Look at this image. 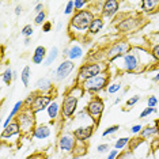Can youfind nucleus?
Segmentation results:
<instances>
[{
    "instance_id": "obj_1",
    "label": "nucleus",
    "mask_w": 159,
    "mask_h": 159,
    "mask_svg": "<svg viewBox=\"0 0 159 159\" xmlns=\"http://www.w3.org/2000/svg\"><path fill=\"white\" fill-rule=\"evenodd\" d=\"M83 94H84V90H83L82 86L71 87L64 94L63 102H61V116H63V118L68 120V118H72L74 116H76L79 99H80Z\"/></svg>"
},
{
    "instance_id": "obj_2",
    "label": "nucleus",
    "mask_w": 159,
    "mask_h": 159,
    "mask_svg": "<svg viewBox=\"0 0 159 159\" xmlns=\"http://www.w3.org/2000/svg\"><path fill=\"white\" fill-rule=\"evenodd\" d=\"M94 12L91 10H82V11H76L74 15L71 16L70 23H68V31L70 34L75 33V37L76 34H87L89 27L91 22L94 20Z\"/></svg>"
},
{
    "instance_id": "obj_3",
    "label": "nucleus",
    "mask_w": 159,
    "mask_h": 159,
    "mask_svg": "<svg viewBox=\"0 0 159 159\" xmlns=\"http://www.w3.org/2000/svg\"><path fill=\"white\" fill-rule=\"evenodd\" d=\"M110 84V76L107 72L105 74H101V75H97L91 79H87L83 83H80V86L84 90V93H89L91 95H97V94L102 93V91H106L107 87Z\"/></svg>"
},
{
    "instance_id": "obj_4",
    "label": "nucleus",
    "mask_w": 159,
    "mask_h": 159,
    "mask_svg": "<svg viewBox=\"0 0 159 159\" xmlns=\"http://www.w3.org/2000/svg\"><path fill=\"white\" fill-rule=\"evenodd\" d=\"M107 72V64L101 63V61H90V63H84L79 67L78 70V76L76 80L83 83L87 79H91L97 75L105 74Z\"/></svg>"
},
{
    "instance_id": "obj_5",
    "label": "nucleus",
    "mask_w": 159,
    "mask_h": 159,
    "mask_svg": "<svg viewBox=\"0 0 159 159\" xmlns=\"http://www.w3.org/2000/svg\"><path fill=\"white\" fill-rule=\"evenodd\" d=\"M84 109H86V111H87L89 117L93 120V124L98 125L101 118H102L103 111H105V102L101 97L94 95L87 102V105L84 106Z\"/></svg>"
},
{
    "instance_id": "obj_6",
    "label": "nucleus",
    "mask_w": 159,
    "mask_h": 159,
    "mask_svg": "<svg viewBox=\"0 0 159 159\" xmlns=\"http://www.w3.org/2000/svg\"><path fill=\"white\" fill-rule=\"evenodd\" d=\"M15 120L19 122V126H20V131H22L23 135H29L31 136V133L35 129V114L31 111L30 109L25 107V109L20 111L19 114L16 116Z\"/></svg>"
},
{
    "instance_id": "obj_7",
    "label": "nucleus",
    "mask_w": 159,
    "mask_h": 159,
    "mask_svg": "<svg viewBox=\"0 0 159 159\" xmlns=\"http://www.w3.org/2000/svg\"><path fill=\"white\" fill-rule=\"evenodd\" d=\"M131 50H132V48H131V45H129V42H126V41H116L114 44H111L109 48L106 49L105 56H106V60L109 61V63H113L114 60H117V59H120V57H124L125 55H128Z\"/></svg>"
},
{
    "instance_id": "obj_8",
    "label": "nucleus",
    "mask_w": 159,
    "mask_h": 159,
    "mask_svg": "<svg viewBox=\"0 0 159 159\" xmlns=\"http://www.w3.org/2000/svg\"><path fill=\"white\" fill-rule=\"evenodd\" d=\"M53 102V95L52 94H45V93H35V97H34V101L31 103L30 109L34 114L39 113V111H44L49 107V105Z\"/></svg>"
},
{
    "instance_id": "obj_9",
    "label": "nucleus",
    "mask_w": 159,
    "mask_h": 159,
    "mask_svg": "<svg viewBox=\"0 0 159 159\" xmlns=\"http://www.w3.org/2000/svg\"><path fill=\"white\" fill-rule=\"evenodd\" d=\"M142 18L140 16H128L121 19L120 22L116 25V29H117L118 33H132V31L137 30L142 25Z\"/></svg>"
},
{
    "instance_id": "obj_10",
    "label": "nucleus",
    "mask_w": 159,
    "mask_h": 159,
    "mask_svg": "<svg viewBox=\"0 0 159 159\" xmlns=\"http://www.w3.org/2000/svg\"><path fill=\"white\" fill-rule=\"evenodd\" d=\"M74 70H75V61L64 59L61 61V64H59V67L56 68V71L53 72V75H55V79L57 82H64L72 74Z\"/></svg>"
},
{
    "instance_id": "obj_11",
    "label": "nucleus",
    "mask_w": 159,
    "mask_h": 159,
    "mask_svg": "<svg viewBox=\"0 0 159 159\" xmlns=\"http://www.w3.org/2000/svg\"><path fill=\"white\" fill-rule=\"evenodd\" d=\"M124 71L128 74H135V72L140 71V66H142V61H140L139 53H135L133 50L125 55L124 57Z\"/></svg>"
},
{
    "instance_id": "obj_12",
    "label": "nucleus",
    "mask_w": 159,
    "mask_h": 159,
    "mask_svg": "<svg viewBox=\"0 0 159 159\" xmlns=\"http://www.w3.org/2000/svg\"><path fill=\"white\" fill-rule=\"evenodd\" d=\"M78 140L75 139L74 133H64L59 137V142H57V146H59V150L61 152H74L75 147H76Z\"/></svg>"
},
{
    "instance_id": "obj_13",
    "label": "nucleus",
    "mask_w": 159,
    "mask_h": 159,
    "mask_svg": "<svg viewBox=\"0 0 159 159\" xmlns=\"http://www.w3.org/2000/svg\"><path fill=\"white\" fill-rule=\"evenodd\" d=\"M95 132V125L91 124V125H83V126H79V128H75L74 129V136L78 142H83V143H87V140H90Z\"/></svg>"
},
{
    "instance_id": "obj_14",
    "label": "nucleus",
    "mask_w": 159,
    "mask_h": 159,
    "mask_svg": "<svg viewBox=\"0 0 159 159\" xmlns=\"http://www.w3.org/2000/svg\"><path fill=\"white\" fill-rule=\"evenodd\" d=\"M120 11V2L117 0H106L103 2L102 10H101V16L102 18H113Z\"/></svg>"
},
{
    "instance_id": "obj_15",
    "label": "nucleus",
    "mask_w": 159,
    "mask_h": 159,
    "mask_svg": "<svg viewBox=\"0 0 159 159\" xmlns=\"http://www.w3.org/2000/svg\"><path fill=\"white\" fill-rule=\"evenodd\" d=\"M22 133V131H20V126H19V122H18L16 120H14L11 124H10L7 128L2 129V133H0V137H2L3 140L6 139H11V137L14 136H18Z\"/></svg>"
},
{
    "instance_id": "obj_16",
    "label": "nucleus",
    "mask_w": 159,
    "mask_h": 159,
    "mask_svg": "<svg viewBox=\"0 0 159 159\" xmlns=\"http://www.w3.org/2000/svg\"><path fill=\"white\" fill-rule=\"evenodd\" d=\"M50 133H52V131H50V128L48 125L39 124V125L35 126V129L33 131V133H31V137H33V139H37V140H45L50 136Z\"/></svg>"
},
{
    "instance_id": "obj_17",
    "label": "nucleus",
    "mask_w": 159,
    "mask_h": 159,
    "mask_svg": "<svg viewBox=\"0 0 159 159\" xmlns=\"http://www.w3.org/2000/svg\"><path fill=\"white\" fill-rule=\"evenodd\" d=\"M46 56H48L46 48L42 45H39L34 49V53H33V56H31V63L33 64H44L45 60H46Z\"/></svg>"
},
{
    "instance_id": "obj_18",
    "label": "nucleus",
    "mask_w": 159,
    "mask_h": 159,
    "mask_svg": "<svg viewBox=\"0 0 159 159\" xmlns=\"http://www.w3.org/2000/svg\"><path fill=\"white\" fill-rule=\"evenodd\" d=\"M35 89L38 90V93H45V94H50L53 89V83L49 78H39L37 82H35Z\"/></svg>"
},
{
    "instance_id": "obj_19",
    "label": "nucleus",
    "mask_w": 159,
    "mask_h": 159,
    "mask_svg": "<svg viewBox=\"0 0 159 159\" xmlns=\"http://www.w3.org/2000/svg\"><path fill=\"white\" fill-rule=\"evenodd\" d=\"M103 26H105L103 18H102V16H95V18H94V20L91 22V25H90L87 34H89V35H91V37H94V35L99 34L101 31H102Z\"/></svg>"
},
{
    "instance_id": "obj_20",
    "label": "nucleus",
    "mask_w": 159,
    "mask_h": 159,
    "mask_svg": "<svg viewBox=\"0 0 159 159\" xmlns=\"http://www.w3.org/2000/svg\"><path fill=\"white\" fill-rule=\"evenodd\" d=\"M140 137H143L144 140H147V139H154V137H157L159 136V129H158V126L157 125H147V126H144L143 128V131L140 132Z\"/></svg>"
},
{
    "instance_id": "obj_21",
    "label": "nucleus",
    "mask_w": 159,
    "mask_h": 159,
    "mask_svg": "<svg viewBox=\"0 0 159 159\" xmlns=\"http://www.w3.org/2000/svg\"><path fill=\"white\" fill-rule=\"evenodd\" d=\"M84 52H83V48L78 44H74L70 46V50H68V60L71 61H76L79 59H82Z\"/></svg>"
},
{
    "instance_id": "obj_22",
    "label": "nucleus",
    "mask_w": 159,
    "mask_h": 159,
    "mask_svg": "<svg viewBox=\"0 0 159 159\" xmlns=\"http://www.w3.org/2000/svg\"><path fill=\"white\" fill-rule=\"evenodd\" d=\"M142 6V11L146 14H152L157 10H159V0H143L140 3Z\"/></svg>"
},
{
    "instance_id": "obj_23",
    "label": "nucleus",
    "mask_w": 159,
    "mask_h": 159,
    "mask_svg": "<svg viewBox=\"0 0 159 159\" xmlns=\"http://www.w3.org/2000/svg\"><path fill=\"white\" fill-rule=\"evenodd\" d=\"M46 111H48V116H49L50 120L55 121V120L59 118V116L61 114V105L59 102H56V101H53V102L49 105L48 109H46Z\"/></svg>"
},
{
    "instance_id": "obj_24",
    "label": "nucleus",
    "mask_w": 159,
    "mask_h": 159,
    "mask_svg": "<svg viewBox=\"0 0 159 159\" xmlns=\"http://www.w3.org/2000/svg\"><path fill=\"white\" fill-rule=\"evenodd\" d=\"M59 48L57 46H53L52 49H50V52L48 53V56H46V60H45V63H44V66L46 67H49V66H52L53 63L57 60V57H59Z\"/></svg>"
},
{
    "instance_id": "obj_25",
    "label": "nucleus",
    "mask_w": 159,
    "mask_h": 159,
    "mask_svg": "<svg viewBox=\"0 0 159 159\" xmlns=\"http://www.w3.org/2000/svg\"><path fill=\"white\" fill-rule=\"evenodd\" d=\"M87 150H89L87 143L78 142V143H76V147H75V150H74V152H72V155H74V157H79V158H82L83 155L87 154Z\"/></svg>"
},
{
    "instance_id": "obj_26",
    "label": "nucleus",
    "mask_w": 159,
    "mask_h": 159,
    "mask_svg": "<svg viewBox=\"0 0 159 159\" xmlns=\"http://www.w3.org/2000/svg\"><path fill=\"white\" fill-rule=\"evenodd\" d=\"M2 80L6 83L7 86H10L14 80V71L11 70L10 67H7L4 71H3V74H2Z\"/></svg>"
},
{
    "instance_id": "obj_27",
    "label": "nucleus",
    "mask_w": 159,
    "mask_h": 159,
    "mask_svg": "<svg viewBox=\"0 0 159 159\" xmlns=\"http://www.w3.org/2000/svg\"><path fill=\"white\" fill-rule=\"evenodd\" d=\"M30 76H31V70L29 66H26L22 70V72H20V80H22L25 87H27L29 83H30Z\"/></svg>"
},
{
    "instance_id": "obj_28",
    "label": "nucleus",
    "mask_w": 159,
    "mask_h": 159,
    "mask_svg": "<svg viewBox=\"0 0 159 159\" xmlns=\"http://www.w3.org/2000/svg\"><path fill=\"white\" fill-rule=\"evenodd\" d=\"M144 142H146V140H144L143 137H140V136H135L133 139H131V142H129V144H128L129 151H131V152H133V151H136V150H137V147H140Z\"/></svg>"
},
{
    "instance_id": "obj_29",
    "label": "nucleus",
    "mask_w": 159,
    "mask_h": 159,
    "mask_svg": "<svg viewBox=\"0 0 159 159\" xmlns=\"http://www.w3.org/2000/svg\"><path fill=\"white\" fill-rule=\"evenodd\" d=\"M129 142H131V139H129V137H126V136L120 137V139H117L114 142V148H116V150H118V151H121V150H124L125 147H128Z\"/></svg>"
},
{
    "instance_id": "obj_30",
    "label": "nucleus",
    "mask_w": 159,
    "mask_h": 159,
    "mask_svg": "<svg viewBox=\"0 0 159 159\" xmlns=\"http://www.w3.org/2000/svg\"><path fill=\"white\" fill-rule=\"evenodd\" d=\"M121 87H122L121 82H111L109 84V87H107V90H106V93L110 94V95H113V94H117L118 91H120Z\"/></svg>"
},
{
    "instance_id": "obj_31",
    "label": "nucleus",
    "mask_w": 159,
    "mask_h": 159,
    "mask_svg": "<svg viewBox=\"0 0 159 159\" xmlns=\"http://www.w3.org/2000/svg\"><path fill=\"white\" fill-rule=\"evenodd\" d=\"M33 33H34V29L31 25H25L22 27V30H20V34H22L25 38H31Z\"/></svg>"
},
{
    "instance_id": "obj_32",
    "label": "nucleus",
    "mask_w": 159,
    "mask_h": 159,
    "mask_svg": "<svg viewBox=\"0 0 159 159\" xmlns=\"http://www.w3.org/2000/svg\"><path fill=\"white\" fill-rule=\"evenodd\" d=\"M46 12L45 11H42V12H39L38 15H35L34 18V25H37V26H42L45 22H46Z\"/></svg>"
},
{
    "instance_id": "obj_33",
    "label": "nucleus",
    "mask_w": 159,
    "mask_h": 159,
    "mask_svg": "<svg viewBox=\"0 0 159 159\" xmlns=\"http://www.w3.org/2000/svg\"><path fill=\"white\" fill-rule=\"evenodd\" d=\"M64 14H66V15H74L75 14V3H74V0L67 2L66 8H64Z\"/></svg>"
},
{
    "instance_id": "obj_34",
    "label": "nucleus",
    "mask_w": 159,
    "mask_h": 159,
    "mask_svg": "<svg viewBox=\"0 0 159 159\" xmlns=\"http://www.w3.org/2000/svg\"><path fill=\"white\" fill-rule=\"evenodd\" d=\"M118 129H120V126H118V125H111V126H107V128H106V129H105V131L102 132V136H103V137L110 136V135H113V133L117 132Z\"/></svg>"
},
{
    "instance_id": "obj_35",
    "label": "nucleus",
    "mask_w": 159,
    "mask_h": 159,
    "mask_svg": "<svg viewBox=\"0 0 159 159\" xmlns=\"http://www.w3.org/2000/svg\"><path fill=\"white\" fill-rule=\"evenodd\" d=\"M150 55H151V57H152L155 61H158V63H159V44H155L152 48H151Z\"/></svg>"
},
{
    "instance_id": "obj_36",
    "label": "nucleus",
    "mask_w": 159,
    "mask_h": 159,
    "mask_svg": "<svg viewBox=\"0 0 159 159\" xmlns=\"http://www.w3.org/2000/svg\"><path fill=\"white\" fill-rule=\"evenodd\" d=\"M97 151H98L99 154H105L110 152V144L109 143H103V144H99V146H97Z\"/></svg>"
},
{
    "instance_id": "obj_37",
    "label": "nucleus",
    "mask_w": 159,
    "mask_h": 159,
    "mask_svg": "<svg viewBox=\"0 0 159 159\" xmlns=\"http://www.w3.org/2000/svg\"><path fill=\"white\" fill-rule=\"evenodd\" d=\"M74 3H75V12L82 11V10L87 6V2H86V0H74Z\"/></svg>"
},
{
    "instance_id": "obj_38",
    "label": "nucleus",
    "mask_w": 159,
    "mask_h": 159,
    "mask_svg": "<svg viewBox=\"0 0 159 159\" xmlns=\"http://www.w3.org/2000/svg\"><path fill=\"white\" fill-rule=\"evenodd\" d=\"M139 101H140V95H133V97H131V98L126 101L125 105L129 107V109H131V107H132V106H135V105L139 102Z\"/></svg>"
},
{
    "instance_id": "obj_39",
    "label": "nucleus",
    "mask_w": 159,
    "mask_h": 159,
    "mask_svg": "<svg viewBox=\"0 0 159 159\" xmlns=\"http://www.w3.org/2000/svg\"><path fill=\"white\" fill-rule=\"evenodd\" d=\"M151 113H157V109H155V107H146V109L140 113L139 118H146L147 116H150Z\"/></svg>"
},
{
    "instance_id": "obj_40",
    "label": "nucleus",
    "mask_w": 159,
    "mask_h": 159,
    "mask_svg": "<svg viewBox=\"0 0 159 159\" xmlns=\"http://www.w3.org/2000/svg\"><path fill=\"white\" fill-rule=\"evenodd\" d=\"M144 126L142 124H135L131 126V133H133V135H140V132L143 131Z\"/></svg>"
},
{
    "instance_id": "obj_41",
    "label": "nucleus",
    "mask_w": 159,
    "mask_h": 159,
    "mask_svg": "<svg viewBox=\"0 0 159 159\" xmlns=\"http://www.w3.org/2000/svg\"><path fill=\"white\" fill-rule=\"evenodd\" d=\"M34 97H35V93L29 94V95H27V98L23 101L25 107H30V106H31V103H33V101H34Z\"/></svg>"
},
{
    "instance_id": "obj_42",
    "label": "nucleus",
    "mask_w": 159,
    "mask_h": 159,
    "mask_svg": "<svg viewBox=\"0 0 159 159\" xmlns=\"http://www.w3.org/2000/svg\"><path fill=\"white\" fill-rule=\"evenodd\" d=\"M151 150L152 151H158L159 150V136L154 137V139H151Z\"/></svg>"
},
{
    "instance_id": "obj_43",
    "label": "nucleus",
    "mask_w": 159,
    "mask_h": 159,
    "mask_svg": "<svg viewBox=\"0 0 159 159\" xmlns=\"http://www.w3.org/2000/svg\"><path fill=\"white\" fill-rule=\"evenodd\" d=\"M147 105H148V107H155L158 105V99H157V97L155 95H151V97H148V99H147Z\"/></svg>"
},
{
    "instance_id": "obj_44",
    "label": "nucleus",
    "mask_w": 159,
    "mask_h": 159,
    "mask_svg": "<svg viewBox=\"0 0 159 159\" xmlns=\"http://www.w3.org/2000/svg\"><path fill=\"white\" fill-rule=\"evenodd\" d=\"M118 155H120V151L116 150V148H113V150H110V152L107 154L106 159H117V158H118Z\"/></svg>"
},
{
    "instance_id": "obj_45",
    "label": "nucleus",
    "mask_w": 159,
    "mask_h": 159,
    "mask_svg": "<svg viewBox=\"0 0 159 159\" xmlns=\"http://www.w3.org/2000/svg\"><path fill=\"white\" fill-rule=\"evenodd\" d=\"M52 27H53V25H52V22H49V20H46V22L42 25V31L44 33H49L50 30H52Z\"/></svg>"
},
{
    "instance_id": "obj_46",
    "label": "nucleus",
    "mask_w": 159,
    "mask_h": 159,
    "mask_svg": "<svg viewBox=\"0 0 159 159\" xmlns=\"http://www.w3.org/2000/svg\"><path fill=\"white\" fill-rule=\"evenodd\" d=\"M87 117H89V114H87V111H86V109H82L80 111H78L76 113L78 120H84V118H87Z\"/></svg>"
},
{
    "instance_id": "obj_47",
    "label": "nucleus",
    "mask_w": 159,
    "mask_h": 159,
    "mask_svg": "<svg viewBox=\"0 0 159 159\" xmlns=\"http://www.w3.org/2000/svg\"><path fill=\"white\" fill-rule=\"evenodd\" d=\"M44 11V4H42V3H38L37 6L34 7V12H35V15H38L39 12H42Z\"/></svg>"
},
{
    "instance_id": "obj_48",
    "label": "nucleus",
    "mask_w": 159,
    "mask_h": 159,
    "mask_svg": "<svg viewBox=\"0 0 159 159\" xmlns=\"http://www.w3.org/2000/svg\"><path fill=\"white\" fill-rule=\"evenodd\" d=\"M29 159H49V158L44 154H37V155H34V157H30Z\"/></svg>"
},
{
    "instance_id": "obj_49",
    "label": "nucleus",
    "mask_w": 159,
    "mask_h": 159,
    "mask_svg": "<svg viewBox=\"0 0 159 159\" xmlns=\"http://www.w3.org/2000/svg\"><path fill=\"white\" fill-rule=\"evenodd\" d=\"M14 12H15V15L19 16L20 14H22V6H16L15 7V11H14Z\"/></svg>"
},
{
    "instance_id": "obj_50",
    "label": "nucleus",
    "mask_w": 159,
    "mask_h": 159,
    "mask_svg": "<svg viewBox=\"0 0 159 159\" xmlns=\"http://www.w3.org/2000/svg\"><path fill=\"white\" fill-rule=\"evenodd\" d=\"M68 50H70V48H66L63 50V57H68Z\"/></svg>"
},
{
    "instance_id": "obj_51",
    "label": "nucleus",
    "mask_w": 159,
    "mask_h": 159,
    "mask_svg": "<svg viewBox=\"0 0 159 159\" xmlns=\"http://www.w3.org/2000/svg\"><path fill=\"white\" fill-rule=\"evenodd\" d=\"M152 82H155V83H159V74H157L155 76L152 78Z\"/></svg>"
},
{
    "instance_id": "obj_52",
    "label": "nucleus",
    "mask_w": 159,
    "mask_h": 159,
    "mask_svg": "<svg viewBox=\"0 0 159 159\" xmlns=\"http://www.w3.org/2000/svg\"><path fill=\"white\" fill-rule=\"evenodd\" d=\"M30 41H31V38H25V45H30Z\"/></svg>"
},
{
    "instance_id": "obj_53",
    "label": "nucleus",
    "mask_w": 159,
    "mask_h": 159,
    "mask_svg": "<svg viewBox=\"0 0 159 159\" xmlns=\"http://www.w3.org/2000/svg\"><path fill=\"white\" fill-rule=\"evenodd\" d=\"M61 27H63V23H61V22H60L59 25H57V27H56V30H57V31H59V30H60V29H61Z\"/></svg>"
},
{
    "instance_id": "obj_54",
    "label": "nucleus",
    "mask_w": 159,
    "mask_h": 159,
    "mask_svg": "<svg viewBox=\"0 0 159 159\" xmlns=\"http://www.w3.org/2000/svg\"><path fill=\"white\" fill-rule=\"evenodd\" d=\"M120 101H121V98H120V97H117V98L114 99V103H118V102H120Z\"/></svg>"
},
{
    "instance_id": "obj_55",
    "label": "nucleus",
    "mask_w": 159,
    "mask_h": 159,
    "mask_svg": "<svg viewBox=\"0 0 159 159\" xmlns=\"http://www.w3.org/2000/svg\"><path fill=\"white\" fill-rule=\"evenodd\" d=\"M154 124L157 125V126H158V129H159V118H158V120H155V121H154Z\"/></svg>"
},
{
    "instance_id": "obj_56",
    "label": "nucleus",
    "mask_w": 159,
    "mask_h": 159,
    "mask_svg": "<svg viewBox=\"0 0 159 159\" xmlns=\"http://www.w3.org/2000/svg\"><path fill=\"white\" fill-rule=\"evenodd\" d=\"M16 78H18V72L14 71V79H16Z\"/></svg>"
},
{
    "instance_id": "obj_57",
    "label": "nucleus",
    "mask_w": 159,
    "mask_h": 159,
    "mask_svg": "<svg viewBox=\"0 0 159 159\" xmlns=\"http://www.w3.org/2000/svg\"><path fill=\"white\" fill-rule=\"evenodd\" d=\"M72 159H82V158H79V157H74V158H72Z\"/></svg>"
}]
</instances>
